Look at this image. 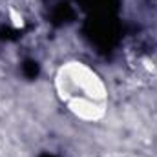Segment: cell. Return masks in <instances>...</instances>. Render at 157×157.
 <instances>
[{
  "mask_svg": "<svg viewBox=\"0 0 157 157\" xmlns=\"http://www.w3.org/2000/svg\"><path fill=\"white\" fill-rule=\"evenodd\" d=\"M55 93L66 110L84 122H99L108 113V86L90 64L68 60L53 78Z\"/></svg>",
  "mask_w": 157,
  "mask_h": 157,
  "instance_id": "1",
  "label": "cell"
},
{
  "mask_svg": "<svg viewBox=\"0 0 157 157\" xmlns=\"http://www.w3.org/2000/svg\"><path fill=\"white\" fill-rule=\"evenodd\" d=\"M9 18H11V24L15 28H22L24 26V17L15 9V7H9Z\"/></svg>",
  "mask_w": 157,
  "mask_h": 157,
  "instance_id": "2",
  "label": "cell"
}]
</instances>
